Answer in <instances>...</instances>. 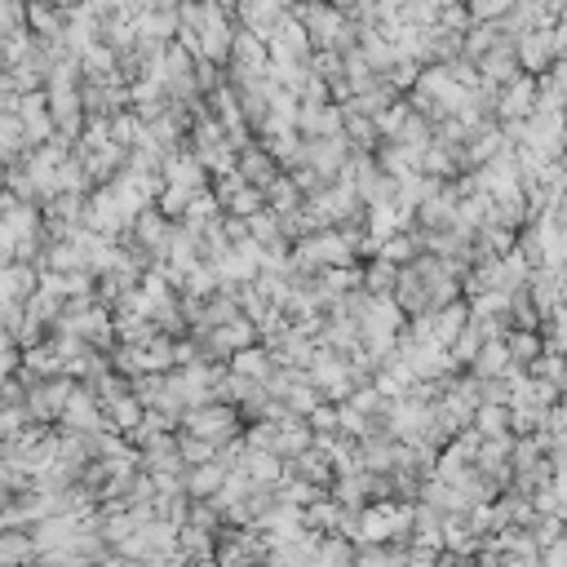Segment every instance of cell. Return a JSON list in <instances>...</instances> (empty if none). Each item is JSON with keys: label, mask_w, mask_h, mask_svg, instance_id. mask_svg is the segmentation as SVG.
I'll use <instances>...</instances> for the list:
<instances>
[{"label": "cell", "mask_w": 567, "mask_h": 567, "mask_svg": "<svg viewBox=\"0 0 567 567\" xmlns=\"http://www.w3.org/2000/svg\"><path fill=\"white\" fill-rule=\"evenodd\" d=\"M244 173H248L252 182H266V177H270V159H266V155H248V159H244Z\"/></svg>", "instance_id": "cell-9"}, {"label": "cell", "mask_w": 567, "mask_h": 567, "mask_svg": "<svg viewBox=\"0 0 567 567\" xmlns=\"http://www.w3.org/2000/svg\"><path fill=\"white\" fill-rule=\"evenodd\" d=\"M27 403H0V443H9L13 434H22L27 430Z\"/></svg>", "instance_id": "cell-6"}, {"label": "cell", "mask_w": 567, "mask_h": 567, "mask_svg": "<svg viewBox=\"0 0 567 567\" xmlns=\"http://www.w3.org/2000/svg\"><path fill=\"white\" fill-rule=\"evenodd\" d=\"M0 66H4V31H0Z\"/></svg>", "instance_id": "cell-11"}, {"label": "cell", "mask_w": 567, "mask_h": 567, "mask_svg": "<svg viewBox=\"0 0 567 567\" xmlns=\"http://www.w3.org/2000/svg\"><path fill=\"white\" fill-rule=\"evenodd\" d=\"M217 487V470H199L195 474V492H213Z\"/></svg>", "instance_id": "cell-10"}, {"label": "cell", "mask_w": 567, "mask_h": 567, "mask_svg": "<svg viewBox=\"0 0 567 567\" xmlns=\"http://www.w3.org/2000/svg\"><path fill=\"white\" fill-rule=\"evenodd\" d=\"M190 430H195L199 439H208V443H221V439L230 434V412H221V408H199V412H190Z\"/></svg>", "instance_id": "cell-5"}, {"label": "cell", "mask_w": 567, "mask_h": 567, "mask_svg": "<svg viewBox=\"0 0 567 567\" xmlns=\"http://www.w3.org/2000/svg\"><path fill=\"white\" fill-rule=\"evenodd\" d=\"M27 31H31L35 40H44V44L62 40V31H66V9L53 4V0H27Z\"/></svg>", "instance_id": "cell-1"}, {"label": "cell", "mask_w": 567, "mask_h": 567, "mask_svg": "<svg viewBox=\"0 0 567 567\" xmlns=\"http://www.w3.org/2000/svg\"><path fill=\"white\" fill-rule=\"evenodd\" d=\"M239 372H244V377H266V359H261L257 350H244V354H239Z\"/></svg>", "instance_id": "cell-8"}, {"label": "cell", "mask_w": 567, "mask_h": 567, "mask_svg": "<svg viewBox=\"0 0 567 567\" xmlns=\"http://www.w3.org/2000/svg\"><path fill=\"white\" fill-rule=\"evenodd\" d=\"M111 62H115V58H111V49H102V44H84V49H80V66H84L93 80L111 75Z\"/></svg>", "instance_id": "cell-7"}, {"label": "cell", "mask_w": 567, "mask_h": 567, "mask_svg": "<svg viewBox=\"0 0 567 567\" xmlns=\"http://www.w3.org/2000/svg\"><path fill=\"white\" fill-rule=\"evenodd\" d=\"M49 93V115H53V128L62 137H75L80 133V115H84V97L75 89H44Z\"/></svg>", "instance_id": "cell-2"}, {"label": "cell", "mask_w": 567, "mask_h": 567, "mask_svg": "<svg viewBox=\"0 0 567 567\" xmlns=\"http://www.w3.org/2000/svg\"><path fill=\"white\" fill-rule=\"evenodd\" d=\"M27 558H40L31 527H0V563H27Z\"/></svg>", "instance_id": "cell-4"}, {"label": "cell", "mask_w": 567, "mask_h": 567, "mask_svg": "<svg viewBox=\"0 0 567 567\" xmlns=\"http://www.w3.org/2000/svg\"><path fill=\"white\" fill-rule=\"evenodd\" d=\"M66 430H97L102 425V416H97V403L84 394V390H71V399H66V408H62V416H58Z\"/></svg>", "instance_id": "cell-3"}]
</instances>
